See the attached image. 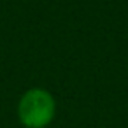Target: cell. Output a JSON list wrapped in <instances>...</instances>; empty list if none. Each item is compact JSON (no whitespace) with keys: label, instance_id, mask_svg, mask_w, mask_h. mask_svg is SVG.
<instances>
[{"label":"cell","instance_id":"6da1fadb","mask_svg":"<svg viewBox=\"0 0 128 128\" xmlns=\"http://www.w3.org/2000/svg\"><path fill=\"white\" fill-rule=\"evenodd\" d=\"M53 110V104L49 100V96L46 93L40 91H34L28 93L21 104V116L23 121L30 126H40L44 124Z\"/></svg>","mask_w":128,"mask_h":128}]
</instances>
